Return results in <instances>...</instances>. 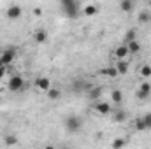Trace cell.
Instances as JSON below:
<instances>
[{
    "label": "cell",
    "instance_id": "6da1fadb",
    "mask_svg": "<svg viewBox=\"0 0 151 149\" xmlns=\"http://www.w3.org/2000/svg\"><path fill=\"white\" fill-rule=\"evenodd\" d=\"M63 126L69 133H79L83 130V119L77 114H69L63 121Z\"/></svg>",
    "mask_w": 151,
    "mask_h": 149
},
{
    "label": "cell",
    "instance_id": "7a4b0ae2",
    "mask_svg": "<svg viewBox=\"0 0 151 149\" xmlns=\"http://www.w3.org/2000/svg\"><path fill=\"white\" fill-rule=\"evenodd\" d=\"M14 60H16V49H14V47H5V49L0 53V65H2V67L9 69Z\"/></svg>",
    "mask_w": 151,
    "mask_h": 149
},
{
    "label": "cell",
    "instance_id": "3957f363",
    "mask_svg": "<svg viewBox=\"0 0 151 149\" xmlns=\"http://www.w3.org/2000/svg\"><path fill=\"white\" fill-rule=\"evenodd\" d=\"M62 7H63L65 14L70 16V18H74V16L79 14V4L74 2V0H62Z\"/></svg>",
    "mask_w": 151,
    "mask_h": 149
},
{
    "label": "cell",
    "instance_id": "277c9868",
    "mask_svg": "<svg viewBox=\"0 0 151 149\" xmlns=\"http://www.w3.org/2000/svg\"><path fill=\"white\" fill-rule=\"evenodd\" d=\"M93 111L97 112L99 116H109V114H113V107H111V104H109V102L99 100V102H95V104H93Z\"/></svg>",
    "mask_w": 151,
    "mask_h": 149
},
{
    "label": "cell",
    "instance_id": "5b68a950",
    "mask_svg": "<svg viewBox=\"0 0 151 149\" xmlns=\"http://www.w3.org/2000/svg\"><path fill=\"white\" fill-rule=\"evenodd\" d=\"M23 86H25V79H23L19 74H14L9 81H7V88H9V91H19Z\"/></svg>",
    "mask_w": 151,
    "mask_h": 149
},
{
    "label": "cell",
    "instance_id": "8992f818",
    "mask_svg": "<svg viewBox=\"0 0 151 149\" xmlns=\"http://www.w3.org/2000/svg\"><path fill=\"white\" fill-rule=\"evenodd\" d=\"M21 14H23V7H21V5H18V4L9 5V7H7V11H5V18H7V19H19V18H21Z\"/></svg>",
    "mask_w": 151,
    "mask_h": 149
},
{
    "label": "cell",
    "instance_id": "52a82bcc",
    "mask_svg": "<svg viewBox=\"0 0 151 149\" xmlns=\"http://www.w3.org/2000/svg\"><path fill=\"white\" fill-rule=\"evenodd\" d=\"M34 86L37 88L39 91H49L51 90V79L49 77H37L35 81H34Z\"/></svg>",
    "mask_w": 151,
    "mask_h": 149
},
{
    "label": "cell",
    "instance_id": "ba28073f",
    "mask_svg": "<svg viewBox=\"0 0 151 149\" xmlns=\"http://www.w3.org/2000/svg\"><path fill=\"white\" fill-rule=\"evenodd\" d=\"M128 54H130V53H128V47H127L125 44L118 46V47L114 49V53H113V56L116 58V60H125V58H127Z\"/></svg>",
    "mask_w": 151,
    "mask_h": 149
},
{
    "label": "cell",
    "instance_id": "9c48e42d",
    "mask_svg": "<svg viewBox=\"0 0 151 149\" xmlns=\"http://www.w3.org/2000/svg\"><path fill=\"white\" fill-rule=\"evenodd\" d=\"M114 67H116V70H118V75H125V74H128L130 63H128L127 60H118Z\"/></svg>",
    "mask_w": 151,
    "mask_h": 149
},
{
    "label": "cell",
    "instance_id": "30bf717a",
    "mask_svg": "<svg viewBox=\"0 0 151 149\" xmlns=\"http://www.w3.org/2000/svg\"><path fill=\"white\" fill-rule=\"evenodd\" d=\"M102 88L100 86H93L91 90H88V97H90V100H93V102H99L100 98H102Z\"/></svg>",
    "mask_w": 151,
    "mask_h": 149
},
{
    "label": "cell",
    "instance_id": "8fae6325",
    "mask_svg": "<svg viewBox=\"0 0 151 149\" xmlns=\"http://www.w3.org/2000/svg\"><path fill=\"white\" fill-rule=\"evenodd\" d=\"M34 40H35L37 44H44V42H47V32L42 30V28L35 30V34H34Z\"/></svg>",
    "mask_w": 151,
    "mask_h": 149
},
{
    "label": "cell",
    "instance_id": "7c38bea8",
    "mask_svg": "<svg viewBox=\"0 0 151 149\" xmlns=\"http://www.w3.org/2000/svg\"><path fill=\"white\" fill-rule=\"evenodd\" d=\"M125 46L128 47V53H130V54H137V53H141V44H139V40L128 42V44H125Z\"/></svg>",
    "mask_w": 151,
    "mask_h": 149
},
{
    "label": "cell",
    "instance_id": "4fadbf2b",
    "mask_svg": "<svg viewBox=\"0 0 151 149\" xmlns=\"http://www.w3.org/2000/svg\"><path fill=\"white\" fill-rule=\"evenodd\" d=\"M100 74L109 77V79H114V77H118V70H116V67H106L100 70Z\"/></svg>",
    "mask_w": 151,
    "mask_h": 149
},
{
    "label": "cell",
    "instance_id": "5bb4252c",
    "mask_svg": "<svg viewBox=\"0 0 151 149\" xmlns=\"http://www.w3.org/2000/svg\"><path fill=\"white\" fill-rule=\"evenodd\" d=\"M111 100H113L114 104L119 105V104L123 102V91H121V90H113V91H111Z\"/></svg>",
    "mask_w": 151,
    "mask_h": 149
},
{
    "label": "cell",
    "instance_id": "9a60e30c",
    "mask_svg": "<svg viewBox=\"0 0 151 149\" xmlns=\"http://www.w3.org/2000/svg\"><path fill=\"white\" fill-rule=\"evenodd\" d=\"M113 119L116 123H123V121H127V112L121 111V109H118V111L113 112Z\"/></svg>",
    "mask_w": 151,
    "mask_h": 149
},
{
    "label": "cell",
    "instance_id": "2e32d148",
    "mask_svg": "<svg viewBox=\"0 0 151 149\" xmlns=\"http://www.w3.org/2000/svg\"><path fill=\"white\" fill-rule=\"evenodd\" d=\"M119 9H121L123 12H132L134 2H132V0H121V2H119Z\"/></svg>",
    "mask_w": 151,
    "mask_h": 149
},
{
    "label": "cell",
    "instance_id": "e0dca14e",
    "mask_svg": "<svg viewBox=\"0 0 151 149\" xmlns=\"http://www.w3.org/2000/svg\"><path fill=\"white\" fill-rule=\"evenodd\" d=\"M46 95H47V98H49V100H53V102H55V100H58V98L62 97V91H60L58 88H53V86H51V90H49Z\"/></svg>",
    "mask_w": 151,
    "mask_h": 149
},
{
    "label": "cell",
    "instance_id": "ac0fdd59",
    "mask_svg": "<svg viewBox=\"0 0 151 149\" xmlns=\"http://www.w3.org/2000/svg\"><path fill=\"white\" fill-rule=\"evenodd\" d=\"M4 144H5L7 148H12V146H16V144H18V137H16V135H12V133H9V135H5V137H4Z\"/></svg>",
    "mask_w": 151,
    "mask_h": 149
},
{
    "label": "cell",
    "instance_id": "d6986e66",
    "mask_svg": "<svg viewBox=\"0 0 151 149\" xmlns=\"http://www.w3.org/2000/svg\"><path fill=\"white\" fill-rule=\"evenodd\" d=\"M134 40H137V32H135V28H128L125 34V44L134 42Z\"/></svg>",
    "mask_w": 151,
    "mask_h": 149
},
{
    "label": "cell",
    "instance_id": "ffe728a7",
    "mask_svg": "<svg viewBox=\"0 0 151 149\" xmlns=\"http://www.w3.org/2000/svg\"><path fill=\"white\" fill-rule=\"evenodd\" d=\"M139 75H141L142 79L151 77V65H141V67H139Z\"/></svg>",
    "mask_w": 151,
    "mask_h": 149
},
{
    "label": "cell",
    "instance_id": "44dd1931",
    "mask_svg": "<svg viewBox=\"0 0 151 149\" xmlns=\"http://www.w3.org/2000/svg\"><path fill=\"white\" fill-rule=\"evenodd\" d=\"M125 144H127V140H125L123 137H116L113 142H111V148L113 149H123L125 148Z\"/></svg>",
    "mask_w": 151,
    "mask_h": 149
},
{
    "label": "cell",
    "instance_id": "7402d4cb",
    "mask_svg": "<svg viewBox=\"0 0 151 149\" xmlns=\"http://www.w3.org/2000/svg\"><path fill=\"white\" fill-rule=\"evenodd\" d=\"M86 16H95L97 12H99V7L95 5V4H88L86 7H84V11H83Z\"/></svg>",
    "mask_w": 151,
    "mask_h": 149
},
{
    "label": "cell",
    "instance_id": "603a6c76",
    "mask_svg": "<svg viewBox=\"0 0 151 149\" xmlns=\"http://www.w3.org/2000/svg\"><path fill=\"white\" fill-rule=\"evenodd\" d=\"M137 90H139L141 93H144V95H148V97L151 95V84L148 82V81H144V82H141Z\"/></svg>",
    "mask_w": 151,
    "mask_h": 149
},
{
    "label": "cell",
    "instance_id": "cb8c5ba5",
    "mask_svg": "<svg viewBox=\"0 0 151 149\" xmlns=\"http://www.w3.org/2000/svg\"><path fill=\"white\" fill-rule=\"evenodd\" d=\"M142 123H144V130H151V112H146L144 116H141Z\"/></svg>",
    "mask_w": 151,
    "mask_h": 149
},
{
    "label": "cell",
    "instance_id": "d4e9b609",
    "mask_svg": "<svg viewBox=\"0 0 151 149\" xmlns=\"http://www.w3.org/2000/svg\"><path fill=\"white\" fill-rule=\"evenodd\" d=\"M137 19H139V23H148L150 21V11H141Z\"/></svg>",
    "mask_w": 151,
    "mask_h": 149
},
{
    "label": "cell",
    "instance_id": "484cf974",
    "mask_svg": "<svg viewBox=\"0 0 151 149\" xmlns=\"http://www.w3.org/2000/svg\"><path fill=\"white\" fill-rule=\"evenodd\" d=\"M134 126H135V130H137V132H146V130H144V123H142V119H141V117H137V119L134 121Z\"/></svg>",
    "mask_w": 151,
    "mask_h": 149
},
{
    "label": "cell",
    "instance_id": "4316f807",
    "mask_svg": "<svg viewBox=\"0 0 151 149\" xmlns=\"http://www.w3.org/2000/svg\"><path fill=\"white\" fill-rule=\"evenodd\" d=\"M135 98H137V100H146V98H150V97L144 95V93H141V91L137 90V91H135Z\"/></svg>",
    "mask_w": 151,
    "mask_h": 149
},
{
    "label": "cell",
    "instance_id": "83f0119b",
    "mask_svg": "<svg viewBox=\"0 0 151 149\" xmlns=\"http://www.w3.org/2000/svg\"><path fill=\"white\" fill-rule=\"evenodd\" d=\"M5 74H7V69L0 65V79H4V77H5Z\"/></svg>",
    "mask_w": 151,
    "mask_h": 149
},
{
    "label": "cell",
    "instance_id": "f1b7e54d",
    "mask_svg": "<svg viewBox=\"0 0 151 149\" xmlns=\"http://www.w3.org/2000/svg\"><path fill=\"white\" fill-rule=\"evenodd\" d=\"M34 14H35V16H40V14H42V9H40V7H35V9H34Z\"/></svg>",
    "mask_w": 151,
    "mask_h": 149
},
{
    "label": "cell",
    "instance_id": "f546056e",
    "mask_svg": "<svg viewBox=\"0 0 151 149\" xmlns=\"http://www.w3.org/2000/svg\"><path fill=\"white\" fill-rule=\"evenodd\" d=\"M44 149H56L55 146H51V144H47V146H44Z\"/></svg>",
    "mask_w": 151,
    "mask_h": 149
},
{
    "label": "cell",
    "instance_id": "4dcf8cb0",
    "mask_svg": "<svg viewBox=\"0 0 151 149\" xmlns=\"http://www.w3.org/2000/svg\"><path fill=\"white\" fill-rule=\"evenodd\" d=\"M62 149H74V148H70V146H62Z\"/></svg>",
    "mask_w": 151,
    "mask_h": 149
},
{
    "label": "cell",
    "instance_id": "1f68e13d",
    "mask_svg": "<svg viewBox=\"0 0 151 149\" xmlns=\"http://www.w3.org/2000/svg\"><path fill=\"white\" fill-rule=\"evenodd\" d=\"M150 23H151V12H150Z\"/></svg>",
    "mask_w": 151,
    "mask_h": 149
}]
</instances>
